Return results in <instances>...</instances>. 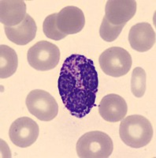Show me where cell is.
Wrapping results in <instances>:
<instances>
[{"label": "cell", "mask_w": 156, "mask_h": 158, "mask_svg": "<svg viewBox=\"0 0 156 158\" xmlns=\"http://www.w3.org/2000/svg\"><path fill=\"white\" fill-rule=\"evenodd\" d=\"M98 73L92 59L74 54L64 61L58 88L64 106L77 118H84L95 106Z\"/></svg>", "instance_id": "obj_1"}, {"label": "cell", "mask_w": 156, "mask_h": 158, "mask_svg": "<svg viewBox=\"0 0 156 158\" xmlns=\"http://www.w3.org/2000/svg\"><path fill=\"white\" fill-rule=\"evenodd\" d=\"M119 135L126 146L140 149L151 142L153 137V128L150 121L143 115H129L121 122Z\"/></svg>", "instance_id": "obj_2"}, {"label": "cell", "mask_w": 156, "mask_h": 158, "mask_svg": "<svg viewBox=\"0 0 156 158\" xmlns=\"http://www.w3.org/2000/svg\"><path fill=\"white\" fill-rule=\"evenodd\" d=\"M113 149L111 138L99 131L85 133L77 142V156L81 158H107Z\"/></svg>", "instance_id": "obj_3"}, {"label": "cell", "mask_w": 156, "mask_h": 158, "mask_svg": "<svg viewBox=\"0 0 156 158\" xmlns=\"http://www.w3.org/2000/svg\"><path fill=\"white\" fill-rule=\"evenodd\" d=\"M99 63L104 74L118 77L129 73L132 67V57L129 52L120 47H112L104 51L99 58Z\"/></svg>", "instance_id": "obj_4"}, {"label": "cell", "mask_w": 156, "mask_h": 158, "mask_svg": "<svg viewBox=\"0 0 156 158\" xmlns=\"http://www.w3.org/2000/svg\"><path fill=\"white\" fill-rule=\"evenodd\" d=\"M28 63L32 68L40 71L54 69L59 63L60 50L54 44L41 40L29 48Z\"/></svg>", "instance_id": "obj_5"}, {"label": "cell", "mask_w": 156, "mask_h": 158, "mask_svg": "<svg viewBox=\"0 0 156 158\" xmlns=\"http://www.w3.org/2000/svg\"><path fill=\"white\" fill-rule=\"evenodd\" d=\"M25 104L29 111L41 121H51L58 113V105L48 92L42 89L31 91Z\"/></svg>", "instance_id": "obj_6"}, {"label": "cell", "mask_w": 156, "mask_h": 158, "mask_svg": "<svg viewBox=\"0 0 156 158\" xmlns=\"http://www.w3.org/2000/svg\"><path fill=\"white\" fill-rule=\"evenodd\" d=\"M40 133L38 124L29 117H21L13 122L9 130V136L15 146L27 148L36 142Z\"/></svg>", "instance_id": "obj_7"}, {"label": "cell", "mask_w": 156, "mask_h": 158, "mask_svg": "<svg viewBox=\"0 0 156 158\" xmlns=\"http://www.w3.org/2000/svg\"><path fill=\"white\" fill-rule=\"evenodd\" d=\"M56 24L60 32L65 34H76L81 32L85 25L83 11L74 6H66L57 13Z\"/></svg>", "instance_id": "obj_8"}, {"label": "cell", "mask_w": 156, "mask_h": 158, "mask_svg": "<svg viewBox=\"0 0 156 158\" xmlns=\"http://www.w3.org/2000/svg\"><path fill=\"white\" fill-rule=\"evenodd\" d=\"M136 12V2L134 0H109L105 7V17L114 25H126Z\"/></svg>", "instance_id": "obj_9"}, {"label": "cell", "mask_w": 156, "mask_h": 158, "mask_svg": "<svg viewBox=\"0 0 156 158\" xmlns=\"http://www.w3.org/2000/svg\"><path fill=\"white\" fill-rule=\"evenodd\" d=\"M128 106L124 98L118 94L105 96L99 104V113L104 120L110 123L122 121L126 117Z\"/></svg>", "instance_id": "obj_10"}, {"label": "cell", "mask_w": 156, "mask_h": 158, "mask_svg": "<svg viewBox=\"0 0 156 158\" xmlns=\"http://www.w3.org/2000/svg\"><path fill=\"white\" fill-rule=\"evenodd\" d=\"M155 32L147 22L136 24L129 31V41L130 46L139 52H145L150 50L155 44Z\"/></svg>", "instance_id": "obj_11"}, {"label": "cell", "mask_w": 156, "mask_h": 158, "mask_svg": "<svg viewBox=\"0 0 156 158\" xmlns=\"http://www.w3.org/2000/svg\"><path fill=\"white\" fill-rule=\"evenodd\" d=\"M6 36L11 42L18 45H25L36 37L37 26L29 15H26L21 24L16 26H4Z\"/></svg>", "instance_id": "obj_12"}, {"label": "cell", "mask_w": 156, "mask_h": 158, "mask_svg": "<svg viewBox=\"0 0 156 158\" xmlns=\"http://www.w3.org/2000/svg\"><path fill=\"white\" fill-rule=\"evenodd\" d=\"M26 16V5L22 0H2L0 2V22L5 26H16Z\"/></svg>", "instance_id": "obj_13"}, {"label": "cell", "mask_w": 156, "mask_h": 158, "mask_svg": "<svg viewBox=\"0 0 156 158\" xmlns=\"http://www.w3.org/2000/svg\"><path fill=\"white\" fill-rule=\"evenodd\" d=\"M18 59L16 52L7 45L0 46V78L12 76L16 72Z\"/></svg>", "instance_id": "obj_14"}, {"label": "cell", "mask_w": 156, "mask_h": 158, "mask_svg": "<svg viewBox=\"0 0 156 158\" xmlns=\"http://www.w3.org/2000/svg\"><path fill=\"white\" fill-rule=\"evenodd\" d=\"M146 72L141 67H136L132 73L131 91L137 98L144 95L146 91Z\"/></svg>", "instance_id": "obj_15"}, {"label": "cell", "mask_w": 156, "mask_h": 158, "mask_svg": "<svg viewBox=\"0 0 156 158\" xmlns=\"http://www.w3.org/2000/svg\"><path fill=\"white\" fill-rule=\"evenodd\" d=\"M126 25H114L110 23L106 18L104 16L99 28V35L103 40L106 42L114 41L118 37L122 29Z\"/></svg>", "instance_id": "obj_16"}, {"label": "cell", "mask_w": 156, "mask_h": 158, "mask_svg": "<svg viewBox=\"0 0 156 158\" xmlns=\"http://www.w3.org/2000/svg\"><path fill=\"white\" fill-rule=\"evenodd\" d=\"M56 18H57V13L50 15L45 18L43 24V31L45 36L49 39L60 40L64 39L67 35L60 32L59 29H58Z\"/></svg>", "instance_id": "obj_17"}]
</instances>
